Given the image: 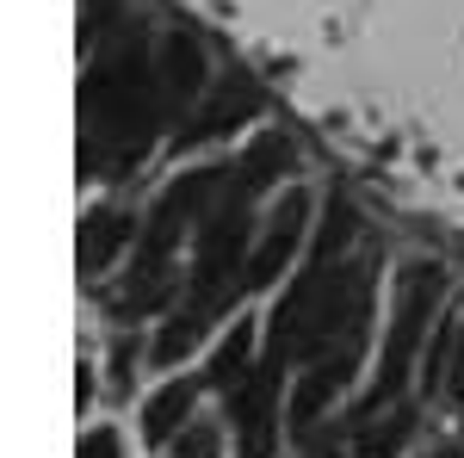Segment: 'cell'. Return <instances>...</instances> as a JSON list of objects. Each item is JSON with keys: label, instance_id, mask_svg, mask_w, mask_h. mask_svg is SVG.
<instances>
[{"label": "cell", "instance_id": "obj_1", "mask_svg": "<svg viewBox=\"0 0 464 458\" xmlns=\"http://www.w3.org/2000/svg\"><path fill=\"white\" fill-rule=\"evenodd\" d=\"M433 297H440V273H433V267H409V273H402V291H396L391 341H384V359H378V385H372L365 409H359V427L372 422L378 409H396V390H402L409 365H415V347H421V335H428Z\"/></svg>", "mask_w": 464, "mask_h": 458}, {"label": "cell", "instance_id": "obj_2", "mask_svg": "<svg viewBox=\"0 0 464 458\" xmlns=\"http://www.w3.org/2000/svg\"><path fill=\"white\" fill-rule=\"evenodd\" d=\"M359 353H365V322H359L353 335H341L334 347L322 353V359H310V372H304V385H297V396H291V422L297 427H310L328 409V396L353 378V365H359Z\"/></svg>", "mask_w": 464, "mask_h": 458}, {"label": "cell", "instance_id": "obj_3", "mask_svg": "<svg viewBox=\"0 0 464 458\" xmlns=\"http://www.w3.org/2000/svg\"><path fill=\"white\" fill-rule=\"evenodd\" d=\"M279 359L254 365V378L236 390V434H242V458H273V422H279Z\"/></svg>", "mask_w": 464, "mask_h": 458}, {"label": "cell", "instance_id": "obj_4", "mask_svg": "<svg viewBox=\"0 0 464 458\" xmlns=\"http://www.w3.org/2000/svg\"><path fill=\"white\" fill-rule=\"evenodd\" d=\"M304 217H310V199H304V192H285L279 211H273V223H266V236H260V248L248 254V285H273L279 279V267L297 254Z\"/></svg>", "mask_w": 464, "mask_h": 458}, {"label": "cell", "instance_id": "obj_5", "mask_svg": "<svg viewBox=\"0 0 464 458\" xmlns=\"http://www.w3.org/2000/svg\"><path fill=\"white\" fill-rule=\"evenodd\" d=\"M130 236H137V223L124 211H111V205H100L81 223V273H106L118 260V248H130Z\"/></svg>", "mask_w": 464, "mask_h": 458}, {"label": "cell", "instance_id": "obj_6", "mask_svg": "<svg viewBox=\"0 0 464 458\" xmlns=\"http://www.w3.org/2000/svg\"><path fill=\"white\" fill-rule=\"evenodd\" d=\"M205 81V63H198V44L192 37H168L161 44V100L168 106H186Z\"/></svg>", "mask_w": 464, "mask_h": 458}, {"label": "cell", "instance_id": "obj_7", "mask_svg": "<svg viewBox=\"0 0 464 458\" xmlns=\"http://www.w3.org/2000/svg\"><path fill=\"white\" fill-rule=\"evenodd\" d=\"M285 168H291V142L279 137V131H266V137L242 155V168H236V192H242V199H254V192H266V186L285 174Z\"/></svg>", "mask_w": 464, "mask_h": 458}, {"label": "cell", "instance_id": "obj_8", "mask_svg": "<svg viewBox=\"0 0 464 458\" xmlns=\"http://www.w3.org/2000/svg\"><path fill=\"white\" fill-rule=\"evenodd\" d=\"M248 353H254V328L248 322H229V335H223V347L211 353V385H248Z\"/></svg>", "mask_w": 464, "mask_h": 458}, {"label": "cell", "instance_id": "obj_9", "mask_svg": "<svg viewBox=\"0 0 464 458\" xmlns=\"http://www.w3.org/2000/svg\"><path fill=\"white\" fill-rule=\"evenodd\" d=\"M415 434V409L409 403H396V409H384V422H365L359 427V453L365 458H391L402 453V440Z\"/></svg>", "mask_w": 464, "mask_h": 458}, {"label": "cell", "instance_id": "obj_10", "mask_svg": "<svg viewBox=\"0 0 464 458\" xmlns=\"http://www.w3.org/2000/svg\"><path fill=\"white\" fill-rule=\"evenodd\" d=\"M186 409H192V385H186V378L168 385V390H155L149 409H143V434H149V440H174L179 422H186Z\"/></svg>", "mask_w": 464, "mask_h": 458}, {"label": "cell", "instance_id": "obj_11", "mask_svg": "<svg viewBox=\"0 0 464 458\" xmlns=\"http://www.w3.org/2000/svg\"><path fill=\"white\" fill-rule=\"evenodd\" d=\"M248 112H254V87H242V93H236V100H229V93H217V106L205 112V118H198V124H192V131H179V142L217 137V131H229V124H236V118H248Z\"/></svg>", "mask_w": 464, "mask_h": 458}, {"label": "cell", "instance_id": "obj_12", "mask_svg": "<svg viewBox=\"0 0 464 458\" xmlns=\"http://www.w3.org/2000/svg\"><path fill=\"white\" fill-rule=\"evenodd\" d=\"M198 328H205V322L192 317V310H179V317L168 322L161 335H155V359H161V365H174L179 353H186V347H192V341H198Z\"/></svg>", "mask_w": 464, "mask_h": 458}, {"label": "cell", "instance_id": "obj_13", "mask_svg": "<svg viewBox=\"0 0 464 458\" xmlns=\"http://www.w3.org/2000/svg\"><path fill=\"white\" fill-rule=\"evenodd\" d=\"M179 458H217V427H186L179 434Z\"/></svg>", "mask_w": 464, "mask_h": 458}, {"label": "cell", "instance_id": "obj_14", "mask_svg": "<svg viewBox=\"0 0 464 458\" xmlns=\"http://www.w3.org/2000/svg\"><path fill=\"white\" fill-rule=\"evenodd\" d=\"M446 396L464 403V322H459V341H452V372H446Z\"/></svg>", "mask_w": 464, "mask_h": 458}, {"label": "cell", "instance_id": "obj_15", "mask_svg": "<svg viewBox=\"0 0 464 458\" xmlns=\"http://www.w3.org/2000/svg\"><path fill=\"white\" fill-rule=\"evenodd\" d=\"M81 458H118V440H111L106 427H93V434L81 440Z\"/></svg>", "mask_w": 464, "mask_h": 458}, {"label": "cell", "instance_id": "obj_16", "mask_svg": "<svg viewBox=\"0 0 464 458\" xmlns=\"http://www.w3.org/2000/svg\"><path fill=\"white\" fill-rule=\"evenodd\" d=\"M428 458H464V440H446L440 453H428Z\"/></svg>", "mask_w": 464, "mask_h": 458}]
</instances>
